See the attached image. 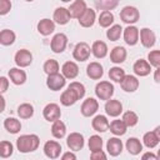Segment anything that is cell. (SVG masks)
<instances>
[{"mask_svg": "<svg viewBox=\"0 0 160 160\" xmlns=\"http://www.w3.org/2000/svg\"><path fill=\"white\" fill-rule=\"evenodd\" d=\"M39 136L35 134H26V135H21L20 138H18L16 140V148L20 152H31L35 151L39 146Z\"/></svg>", "mask_w": 160, "mask_h": 160, "instance_id": "6da1fadb", "label": "cell"}, {"mask_svg": "<svg viewBox=\"0 0 160 160\" xmlns=\"http://www.w3.org/2000/svg\"><path fill=\"white\" fill-rule=\"evenodd\" d=\"M95 94L100 100H109L114 95V85L110 81H100L95 86Z\"/></svg>", "mask_w": 160, "mask_h": 160, "instance_id": "7a4b0ae2", "label": "cell"}, {"mask_svg": "<svg viewBox=\"0 0 160 160\" xmlns=\"http://www.w3.org/2000/svg\"><path fill=\"white\" fill-rule=\"evenodd\" d=\"M120 18H121V20H122L125 24L131 25V24H135V22L139 20L140 12H139V10H138L136 8H134V6H125V8H122V10H121V12H120Z\"/></svg>", "mask_w": 160, "mask_h": 160, "instance_id": "3957f363", "label": "cell"}, {"mask_svg": "<svg viewBox=\"0 0 160 160\" xmlns=\"http://www.w3.org/2000/svg\"><path fill=\"white\" fill-rule=\"evenodd\" d=\"M90 52H91L90 46H89L86 42L81 41V42H79V44L75 45L74 51H72V56H74V59L78 60V61H85V60L89 59Z\"/></svg>", "mask_w": 160, "mask_h": 160, "instance_id": "277c9868", "label": "cell"}, {"mask_svg": "<svg viewBox=\"0 0 160 160\" xmlns=\"http://www.w3.org/2000/svg\"><path fill=\"white\" fill-rule=\"evenodd\" d=\"M68 45V36L62 32H59L56 35H54V38L51 39V44H50V48L56 54H60L65 50Z\"/></svg>", "mask_w": 160, "mask_h": 160, "instance_id": "5b68a950", "label": "cell"}, {"mask_svg": "<svg viewBox=\"0 0 160 160\" xmlns=\"http://www.w3.org/2000/svg\"><path fill=\"white\" fill-rule=\"evenodd\" d=\"M65 76L64 75H60L59 72L56 74H52V75H48V79H46V85L50 90L52 91H58V90H61L64 86H65Z\"/></svg>", "mask_w": 160, "mask_h": 160, "instance_id": "8992f818", "label": "cell"}, {"mask_svg": "<svg viewBox=\"0 0 160 160\" xmlns=\"http://www.w3.org/2000/svg\"><path fill=\"white\" fill-rule=\"evenodd\" d=\"M42 115H44L45 120L54 122L55 120H59V119H60V116H61V111H60V108H59L58 104H55V102H50V104H48V105L44 108V110H42Z\"/></svg>", "mask_w": 160, "mask_h": 160, "instance_id": "52a82bcc", "label": "cell"}, {"mask_svg": "<svg viewBox=\"0 0 160 160\" xmlns=\"http://www.w3.org/2000/svg\"><path fill=\"white\" fill-rule=\"evenodd\" d=\"M68 148L72 151H79L84 148V136L80 132H71L66 138Z\"/></svg>", "mask_w": 160, "mask_h": 160, "instance_id": "ba28073f", "label": "cell"}, {"mask_svg": "<svg viewBox=\"0 0 160 160\" xmlns=\"http://www.w3.org/2000/svg\"><path fill=\"white\" fill-rule=\"evenodd\" d=\"M14 60H15V64H16L18 66H20V68H26V66H29V65L32 62V55H31V52H30L29 50L21 49V50H19V51L15 54Z\"/></svg>", "mask_w": 160, "mask_h": 160, "instance_id": "9c48e42d", "label": "cell"}, {"mask_svg": "<svg viewBox=\"0 0 160 160\" xmlns=\"http://www.w3.org/2000/svg\"><path fill=\"white\" fill-rule=\"evenodd\" d=\"M61 152V145L58 141L54 140H49L45 142L44 145V154L49 158V159H56L60 156Z\"/></svg>", "mask_w": 160, "mask_h": 160, "instance_id": "30bf717a", "label": "cell"}, {"mask_svg": "<svg viewBox=\"0 0 160 160\" xmlns=\"http://www.w3.org/2000/svg\"><path fill=\"white\" fill-rule=\"evenodd\" d=\"M99 109V102L94 98H88L81 105V114L84 116H92Z\"/></svg>", "mask_w": 160, "mask_h": 160, "instance_id": "8fae6325", "label": "cell"}, {"mask_svg": "<svg viewBox=\"0 0 160 160\" xmlns=\"http://www.w3.org/2000/svg\"><path fill=\"white\" fill-rule=\"evenodd\" d=\"M139 29L136 26L129 25L126 29H124V40L128 45L132 46L136 45V42L139 41Z\"/></svg>", "mask_w": 160, "mask_h": 160, "instance_id": "7c38bea8", "label": "cell"}, {"mask_svg": "<svg viewBox=\"0 0 160 160\" xmlns=\"http://www.w3.org/2000/svg\"><path fill=\"white\" fill-rule=\"evenodd\" d=\"M132 70L138 76H146L151 71V65H150L149 61H146L144 59H139V60L135 61V64L132 66Z\"/></svg>", "mask_w": 160, "mask_h": 160, "instance_id": "4fadbf2b", "label": "cell"}, {"mask_svg": "<svg viewBox=\"0 0 160 160\" xmlns=\"http://www.w3.org/2000/svg\"><path fill=\"white\" fill-rule=\"evenodd\" d=\"M120 84H121L122 90L126 92H134L139 88V80L134 75H125V78L122 79Z\"/></svg>", "mask_w": 160, "mask_h": 160, "instance_id": "5bb4252c", "label": "cell"}, {"mask_svg": "<svg viewBox=\"0 0 160 160\" xmlns=\"http://www.w3.org/2000/svg\"><path fill=\"white\" fill-rule=\"evenodd\" d=\"M78 20H79V24H80L82 28H90V26H92L94 22H95V20H96L95 10L88 8Z\"/></svg>", "mask_w": 160, "mask_h": 160, "instance_id": "9a60e30c", "label": "cell"}, {"mask_svg": "<svg viewBox=\"0 0 160 160\" xmlns=\"http://www.w3.org/2000/svg\"><path fill=\"white\" fill-rule=\"evenodd\" d=\"M105 111L109 116H112V118H116L121 114L122 111V105L119 100H111L109 99L105 104Z\"/></svg>", "mask_w": 160, "mask_h": 160, "instance_id": "2e32d148", "label": "cell"}, {"mask_svg": "<svg viewBox=\"0 0 160 160\" xmlns=\"http://www.w3.org/2000/svg\"><path fill=\"white\" fill-rule=\"evenodd\" d=\"M106 150L111 156H118L122 151V142L119 138H110L106 142Z\"/></svg>", "mask_w": 160, "mask_h": 160, "instance_id": "e0dca14e", "label": "cell"}, {"mask_svg": "<svg viewBox=\"0 0 160 160\" xmlns=\"http://www.w3.org/2000/svg\"><path fill=\"white\" fill-rule=\"evenodd\" d=\"M155 40H156V38H155V34L152 30H150L148 28H144L140 30V41H141L142 46L151 48V46H154Z\"/></svg>", "mask_w": 160, "mask_h": 160, "instance_id": "ac0fdd59", "label": "cell"}, {"mask_svg": "<svg viewBox=\"0 0 160 160\" xmlns=\"http://www.w3.org/2000/svg\"><path fill=\"white\" fill-rule=\"evenodd\" d=\"M91 125H92V129L95 131H99V132H105L109 126H110V122L109 120L106 119V116L104 115H96L92 121H91Z\"/></svg>", "mask_w": 160, "mask_h": 160, "instance_id": "d6986e66", "label": "cell"}, {"mask_svg": "<svg viewBox=\"0 0 160 160\" xmlns=\"http://www.w3.org/2000/svg\"><path fill=\"white\" fill-rule=\"evenodd\" d=\"M79 100V96H78V94L72 90V89H70L69 86H68V89L61 94V96H60V102L64 105V106H70V105H74L76 101Z\"/></svg>", "mask_w": 160, "mask_h": 160, "instance_id": "ffe728a7", "label": "cell"}, {"mask_svg": "<svg viewBox=\"0 0 160 160\" xmlns=\"http://www.w3.org/2000/svg\"><path fill=\"white\" fill-rule=\"evenodd\" d=\"M86 9H88V8H86V2H85L84 0H75V1L70 5V8H69V12H70L71 18L79 19Z\"/></svg>", "mask_w": 160, "mask_h": 160, "instance_id": "44dd1931", "label": "cell"}, {"mask_svg": "<svg viewBox=\"0 0 160 160\" xmlns=\"http://www.w3.org/2000/svg\"><path fill=\"white\" fill-rule=\"evenodd\" d=\"M62 75L66 79H75L79 74V66L74 61H66L61 68Z\"/></svg>", "mask_w": 160, "mask_h": 160, "instance_id": "7402d4cb", "label": "cell"}, {"mask_svg": "<svg viewBox=\"0 0 160 160\" xmlns=\"http://www.w3.org/2000/svg\"><path fill=\"white\" fill-rule=\"evenodd\" d=\"M9 78L15 85H22L26 81V74L19 68H12L9 70Z\"/></svg>", "mask_w": 160, "mask_h": 160, "instance_id": "603a6c76", "label": "cell"}, {"mask_svg": "<svg viewBox=\"0 0 160 160\" xmlns=\"http://www.w3.org/2000/svg\"><path fill=\"white\" fill-rule=\"evenodd\" d=\"M55 30V24L52 20L50 19H41L39 22H38V31L44 35V36H48L50 35L52 31Z\"/></svg>", "mask_w": 160, "mask_h": 160, "instance_id": "cb8c5ba5", "label": "cell"}, {"mask_svg": "<svg viewBox=\"0 0 160 160\" xmlns=\"http://www.w3.org/2000/svg\"><path fill=\"white\" fill-rule=\"evenodd\" d=\"M86 74H88V76H89L90 79L98 80V79H100V78L102 76L104 70H102V66H101L99 62L92 61V62H90V64L88 65V68H86Z\"/></svg>", "mask_w": 160, "mask_h": 160, "instance_id": "d4e9b609", "label": "cell"}, {"mask_svg": "<svg viewBox=\"0 0 160 160\" xmlns=\"http://www.w3.org/2000/svg\"><path fill=\"white\" fill-rule=\"evenodd\" d=\"M71 15L69 12V9H65V8H58L55 11H54V20L55 22H58L59 25H65L69 22Z\"/></svg>", "mask_w": 160, "mask_h": 160, "instance_id": "484cf974", "label": "cell"}, {"mask_svg": "<svg viewBox=\"0 0 160 160\" xmlns=\"http://www.w3.org/2000/svg\"><path fill=\"white\" fill-rule=\"evenodd\" d=\"M91 52L96 59H102L108 54V45L101 40L94 41V44L91 46Z\"/></svg>", "mask_w": 160, "mask_h": 160, "instance_id": "4316f807", "label": "cell"}, {"mask_svg": "<svg viewBox=\"0 0 160 160\" xmlns=\"http://www.w3.org/2000/svg\"><path fill=\"white\" fill-rule=\"evenodd\" d=\"M126 59V50L122 46H115L110 52V60L114 64H121Z\"/></svg>", "mask_w": 160, "mask_h": 160, "instance_id": "83f0119b", "label": "cell"}, {"mask_svg": "<svg viewBox=\"0 0 160 160\" xmlns=\"http://www.w3.org/2000/svg\"><path fill=\"white\" fill-rule=\"evenodd\" d=\"M125 146H126V150L129 151V154H131V155H138V154H140L141 150H142V144H141L140 140L136 139V138H130V139H128Z\"/></svg>", "mask_w": 160, "mask_h": 160, "instance_id": "f1b7e54d", "label": "cell"}, {"mask_svg": "<svg viewBox=\"0 0 160 160\" xmlns=\"http://www.w3.org/2000/svg\"><path fill=\"white\" fill-rule=\"evenodd\" d=\"M126 124L124 122V120L121 119V120H112L111 122H110V126H109V129H110V131L114 134V135H116V136H120V135H124L125 132H126Z\"/></svg>", "mask_w": 160, "mask_h": 160, "instance_id": "f546056e", "label": "cell"}, {"mask_svg": "<svg viewBox=\"0 0 160 160\" xmlns=\"http://www.w3.org/2000/svg\"><path fill=\"white\" fill-rule=\"evenodd\" d=\"M51 134H52V136L56 138V139H61V138L65 136V134H66V126H65V124H64L60 119H59V120H55V121L52 122Z\"/></svg>", "mask_w": 160, "mask_h": 160, "instance_id": "4dcf8cb0", "label": "cell"}, {"mask_svg": "<svg viewBox=\"0 0 160 160\" xmlns=\"http://www.w3.org/2000/svg\"><path fill=\"white\" fill-rule=\"evenodd\" d=\"M4 128L10 134H16V132H19L21 130V122L15 118H8L4 121Z\"/></svg>", "mask_w": 160, "mask_h": 160, "instance_id": "1f68e13d", "label": "cell"}, {"mask_svg": "<svg viewBox=\"0 0 160 160\" xmlns=\"http://www.w3.org/2000/svg\"><path fill=\"white\" fill-rule=\"evenodd\" d=\"M99 24L101 28H109L114 22V15L110 10H102L99 15Z\"/></svg>", "mask_w": 160, "mask_h": 160, "instance_id": "d6a6232c", "label": "cell"}, {"mask_svg": "<svg viewBox=\"0 0 160 160\" xmlns=\"http://www.w3.org/2000/svg\"><path fill=\"white\" fill-rule=\"evenodd\" d=\"M18 115L21 119H30L34 115V108H32V105L31 104H28V102H24V104L19 105V108H18Z\"/></svg>", "mask_w": 160, "mask_h": 160, "instance_id": "836d02e7", "label": "cell"}, {"mask_svg": "<svg viewBox=\"0 0 160 160\" xmlns=\"http://www.w3.org/2000/svg\"><path fill=\"white\" fill-rule=\"evenodd\" d=\"M142 141H144V145L149 149H152L155 148L158 144H159V138L156 136L155 131H149V132H145L144 134V138H142Z\"/></svg>", "mask_w": 160, "mask_h": 160, "instance_id": "e575fe53", "label": "cell"}, {"mask_svg": "<svg viewBox=\"0 0 160 160\" xmlns=\"http://www.w3.org/2000/svg\"><path fill=\"white\" fill-rule=\"evenodd\" d=\"M14 41H15V32L12 30H9V29L1 30V32H0V42L2 45L8 46V45H11Z\"/></svg>", "mask_w": 160, "mask_h": 160, "instance_id": "d590c367", "label": "cell"}, {"mask_svg": "<svg viewBox=\"0 0 160 160\" xmlns=\"http://www.w3.org/2000/svg\"><path fill=\"white\" fill-rule=\"evenodd\" d=\"M121 32H122V28H121L120 25L115 24V25L110 26L109 30L106 31V38H108L110 41H116V40L120 39Z\"/></svg>", "mask_w": 160, "mask_h": 160, "instance_id": "8d00e7d4", "label": "cell"}, {"mask_svg": "<svg viewBox=\"0 0 160 160\" xmlns=\"http://www.w3.org/2000/svg\"><path fill=\"white\" fill-rule=\"evenodd\" d=\"M125 71H124V69H121V68H119V66H114V68H111L110 70H109V78L112 80V81H115V82H121L122 81V79L125 78Z\"/></svg>", "mask_w": 160, "mask_h": 160, "instance_id": "74e56055", "label": "cell"}, {"mask_svg": "<svg viewBox=\"0 0 160 160\" xmlns=\"http://www.w3.org/2000/svg\"><path fill=\"white\" fill-rule=\"evenodd\" d=\"M119 0H95V5L101 10H112L118 6Z\"/></svg>", "mask_w": 160, "mask_h": 160, "instance_id": "f35d334b", "label": "cell"}, {"mask_svg": "<svg viewBox=\"0 0 160 160\" xmlns=\"http://www.w3.org/2000/svg\"><path fill=\"white\" fill-rule=\"evenodd\" d=\"M44 71L46 75H52L59 72V62L54 59H49L44 64Z\"/></svg>", "mask_w": 160, "mask_h": 160, "instance_id": "ab89813d", "label": "cell"}, {"mask_svg": "<svg viewBox=\"0 0 160 160\" xmlns=\"http://www.w3.org/2000/svg\"><path fill=\"white\" fill-rule=\"evenodd\" d=\"M122 120H124V122L126 124V126L129 128H131V126H135L136 124H138V121H139V116L136 115V112H134V111H126V112H124V115H122Z\"/></svg>", "mask_w": 160, "mask_h": 160, "instance_id": "60d3db41", "label": "cell"}, {"mask_svg": "<svg viewBox=\"0 0 160 160\" xmlns=\"http://www.w3.org/2000/svg\"><path fill=\"white\" fill-rule=\"evenodd\" d=\"M102 148V139L99 135H91L89 139V149L90 151H98Z\"/></svg>", "mask_w": 160, "mask_h": 160, "instance_id": "b9f144b4", "label": "cell"}, {"mask_svg": "<svg viewBox=\"0 0 160 160\" xmlns=\"http://www.w3.org/2000/svg\"><path fill=\"white\" fill-rule=\"evenodd\" d=\"M12 150H14V148H12L11 142H9V141H1L0 142V156L1 158L5 159V158L11 156Z\"/></svg>", "mask_w": 160, "mask_h": 160, "instance_id": "7bdbcfd3", "label": "cell"}, {"mask_svg": "<svg viewBox=\"0 0 160 160\" xmlns=\"http://www.w3.org/2000/svg\"><path fill=\"white\" fill-rule=\"evenodd\" d=\"M148 61L151 66L160 68V50H152L148 55Z\"/></svg>", "mask_w": 160, "mask_h": 160, "instance_id": "ee69618b", "label": "cell"}, {"mask_svg": "<svg viewBox=\"0 0 160 160\" xmlns=\"http://www.w3.org/2000/svg\"><path fill=\"white\" fill-rule=\"evenodd\" d=\"M69 88H70V89H72V90L78 94L79 99H82V98H84V95H85V86H84L81 82L72 81V82L69 85Z\"/></svg>", "mask_w": 160, "mask_h": 160, "instance_id": "f6af8a7d", "label": "cell"}, {"mask_svg": "<svg viewBox=\"0 0 160 160\" xmlns=\"http://www.w3.org/2000/svg\"><path fill=\"white\" fill-rule=\"evenodd\" d=\"M11 10L10 0H0V15H6Z\"/></svg>", "mask_w": 160, "mask_h": 160, "instance_id": "bcb514c9", "label": "cell"}, {"mask_svg": "<svg viewBox=\"0 0 160 160\" xmlns=\"http://www.w3.org/2000/svg\"><path fill=\"white\" fill-rule=\"evenodd\" d=\"M90 158L92 159V160H105L106 159V154L102 151V150H98V151H91V155H90Z\"/></svg>", "mask_w": 160, "mask_h": 160, "instance_id": "7dc6e473", "label": "cell"}, {"mask_svg": "<svg viewBox=\"0 0 160 160\" xmlns=\"http://www.w3.org/2000/svg\"><path fill=\"white\" fill-rule=\"evenodd\" d=\"M8 86H9V81L5 76H1L0 78V91L4 94L6 90H8Z\"/></svg>", "mask_w": 160, "mask_h": 160, "instance_id": "c3c4849f", "label": "cell"}, {"mask_svg": "<svg viewBox=\"0 0 160 160\" xmlns=\"http://www.w3.org/2000/svg\"><path fill=\"white\" fill-rule=\"evenodd\" d=\"M61 159H62V160H75V159H76V155H75L74 152H70V151H68V152L62 154Z\"/></svg>", "mask_w": 160, "mask_h": 160, "instance_id": "681fc988", "label": "cell"}, {"mask_svg": "<svg viewBox=\"0 0 160 160\" xmlns=\"http://www.w3.org/2000/svg\"><path fill=\"white\" fill-rule=\"evenodd\" d=\"M141 158H142L144 160H145V159H152V160H156V159H158V155H155V154H152V152H145Z\"/></svg>", "mask_w": 160, "mask_h": 160, "instance_id": "f907efd6", "label": "cell"}, {"mask_svg": "<svg viewBox=\"0 0 160 160\" xmlns=\"http://www.w3.org/2000/svg\"><path fill=\"white\" fill-rule=\"evenodd\" d=\"M154 80H155L158 84H160V68H156V70H155V72H154Z\"/></svg>", "mask_w": 160, "mask_h": 160, "instance_id": "816d5d0a", "label": "cell"}, {"mask_svg": "<svg viewBox=\"0 0 160 160\" xmlns=\"http://www.w3.org/2000/svg\"><path fill=\"white\" fill-rule=\"evenodd\" d=\"M154 131H155V134H156V136H158V138H159V140H160V125H159V126H156Z\"/></svg>", "mask_w": 160, "mask_h": 160, "instance_id": "f5cc1de1", "label": "cell"}, {"mask_svg": "<svg viewBox=\"0 0 160 160\" xmlns=\"http://www.w3.org/2000/svg\"><path fill=\"white\" fill-rule=\"evenodd\" d=\"M158 159H160V149H159V151H158Z\"/></svg>", "mask_w": 160, "mask_h": 160, "instance_id": "db71d44e", "label": "cell"}, {"mask_svg": "<svg viewBox=\"0 0 160 160\" xmlns=\"http://www.w3.org/2000/svg\"><path fill=\"white\" fill-rule=\"evenodd\" d=\"M61 1H64V2H69L70 0H61Z\"/></svg>", "mask_w": 160, "mask_h": 160, "instance_id": "11a10c76", "label": "cell"}, {"mask_svg": "<svg viewBox=\"0 0 160 160\" xmlns=\"http://www.w3.org/2000/svg\"><path fill=\"white\" fill-rule=\"evenodd\" d=\"M26 1H34V0H26Z\"/></svg>", "mask_w": 160, "mask_h": 160, "instance_id": "9f6ffc18", "label": "cell"}]
</instances>
